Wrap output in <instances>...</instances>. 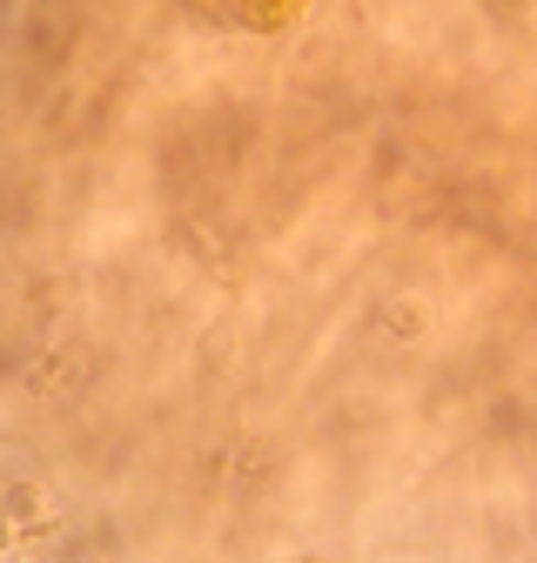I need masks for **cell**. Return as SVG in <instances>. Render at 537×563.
I'll use <instances>...</instances> for the list:
<instances>
[{
    "mask_svg": "<svg viewBox=\"0 0 537 563\" xmlns=\"http://www.w3.org/2000/svg\"><path fill=\"white\" fill-rule=\"evenodd\" d=\"M0 517H8V523H21V530L47 523V489H41V483H14L8 497H0Z\"/></svg>",
    "mask_w": 537,
    "mask_h": 563,
    "instance_id": "1",
    "label": "cell"
},
{
    "mask_svg": "<svg viewBox=\"0 0 537 563\" xmlns=\"http://www.w3.org/2000/svg\"><path fill=\"white\" fill-rule=\"evenodd\" d=\"M383 329L390 335H430V302H410V296L383 302Z\"/></svg>",
    "mask_w": 537,
    "mask_h": 563,
    "instance_id": "2",
    "label": "cell"
},
{
    "mask_svg": "<svg viewBox=\"0 0 537 563\" xmlns=\"http://www.w3.org/2000/svg\"><path fill=\"white\" fill-rule=\"evenodd\" d=\"M21 543V523H8V517H0V550H14Z\"/></svg>",
    "mask_w": 537,
    "mask_h": 563,
    "instance_id": "3",
    "label": "cell"
},
{
    "mask_svg": "<svg viewBox=\"0 0 537 563\" xmlns=\"http://www.w3.org/2000/svg\"><path fill=\"white\" fill-rule=\"evenodd\" d=\"M296 563H336V556H322V550H309V556H296Z\"/></svg>",
    "mask_w": 537,
    "mask_h": 563,
    "instance_id": "4",
    "label": "cell"
}]
</instances>
